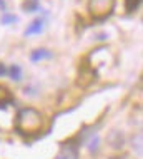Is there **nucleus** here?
<instances>
[{"mask_svg":"<svg viewBox=\"0 0 143 159\" xmlns=\"http://www.w3.org/2000/svg\"><path fill=\"white\" fill-rule=\"evenodd\" d=\"M0 75H8V69L5 67V66H3V64H0Z\"/></svg>","mask_w":143,"mask_h":159,"instance_id":"obj_14","label":"nucleus"},{"mask_svg":"<svg viewBox=\"0 0 143 159\" xmlns=\"http://www.w3.org/2000/svg\"><path fill=\"white\" fill-rule=\"evenodd\" d=\"M108 143L113 146L115 149H120L123 146V134H122V132H118V131H113L110 134V137H108Z\"/></svg>","mask_w":143,"mask_h":159,"instance_id":"obj_6","label":"nucleus"},{"mask_svg":"<svg viewBox=\"0 0 143 159\" xmlns=\"http://www.w3.org/2000/svg\"><path fill=\"white\" fill-rule=\"evenodd\" d=\"M8 75H10L14 80H20L22 79V69H20V66H12L10 70H8Z\"/></svg>","mask_w":143,"mask_h":159,"instance_id":"obj_8","label":"nucleus"},{"mask_svg":"<svg viewBox=\"0 0 143 159\" xmlns=\"http://www.w3.org/2000/svg\"><path fill=\"white\" fill-rule=\"evenodd\" d=\"M138 5H140V0H127V12L128 14H132V12H135Z\"/></svg>","mask_w":143,"mask_h":159,"instance_id":"obj_10","label":"nucleus"},{"mask_svg":"<svg viewBox=\"0 0 143 159\" xmlns=\"http://www.w3.org/2000/svg\"><path fill=\"white\" fill-rule=\"evenodd\" d=\"M22 8H23V12H33V10H37L38 8V2L37 0H27V2L23 3V5H22Z\"/></svg>","mask_w":143,"mask_h":159,"instance_id":"obj_9","label":"nucleus"},{"mask_svg":"<svg viewBox=\"0 0 143 159\" xmlns=\"http://www.w3.org/2000/svg\"><path fill=\"white\" fill-rule=\"evenodd\" d=\"M98 144H100V137H98V136H95L93 139L90 141V144H88L90 151H97V149H98Z\"/></svg>","mask_w":143,"mask_h":159,"instance_id":"obj_11","label":"nucleus"},{"mask_svg":"<svg viewBox=\"0 0 143 159\" xmlns=\"http://www.w3.org/2000/svg\"><path fill=\"white\" fill-rule=\"evenodd\" d=\"M43 126V119L42 116L37 112L35 109H22L19 116H17V122L15 127L17 131L22 132L23 136H30V134H37Z\"/></svg>","mask_w":143,"mask_h":159,"instance_id":"obj_1","label":"nucleus"},{"mask_svg":"<svg viewBox=\"0 0 143 159\" xmlns=\"http://www.w3.org/2000/svg\"><path fill=\"white\" fill-rule=\"evenodd\" d=\"M12 22H17V17H15V15L5 14V15L2 17V24H12Z\"/></svg>","mask_w":143,"mask_h":159,"instance_id":"obj_13","label":"nucleus"},{"mask_svg":"<svg viewBox=\"0 0 143 159\" xmlns=\"http://www.w3.org/2000/svg\"><path fill=\"white\" fill-rule=\"evenodd\" d=\"M0 10H7V3L3 0H0Z\"/></svg>","mask_w":143,"mask_h":159,"instance_id":"obj_15","label":"nucleus"},{"mask_svg":"<svg viewBox=\"0 0 143 159\" xmlns=\"http://www.w3.org/2000/svg\"><path fill=\"white\" fill-rule=\"evenodd\" d=\"M115 0H90L88 10L95 19H105L111 14Z\"/></svg>","mask_w":143,"mask_h":159,"instance_id":"obj_2","label":"nucleus"},{"mask_svg":"<svg viewBox=\"0 0 143 159\" xmlns=\"http://www.w3.org/2000/svg\"><path fill=\"white\" fill-rule=\"evenodd\" d=\"M137 146V152L141 154V136L138 134L137 137H133V148Z\"/></svg>","mask_w":143,"mask_h":159,"instance_id":"obj_12","label":"nucleus"},{"mask_svg":"<svg viewBox=\"0 0 143 159\" xmlns=\"http://www.w3.org/2000/svg\"><path fill=\"white\" fill-rule=\"evenodd\" d=\"M52 57H53V54H52L48 49H37L32 52V55H30L32 62H38V61H43V59H52Z\"/></svg>","mask_w":143,"mask_h":159,"instance_id":"obj_5","label":"nucleus"},{"mask_svg":"<svg viewBox=\"0 0 143 159\" xmlns=\"http://www.w3.org/2000/svg\"><path fill=\"white\" fill-rule=\"evenodd\" d=\"M12 102V94L7 91L5 87L0 85V107H5Z\"/></svg>","mask_w":143,"mask_h":159,"instance_id":"obj_7","label":"nucleus"},{"mask_svg":"<svg viewBox=\"0 0 143 159\" xmlns=\"http://www.w3.org/2000/svg\"><path fill=\"white\" fill-rule=\"evenodd\" d=\"M43 25H45V20L43 19H35L32 24L28 25V29L25 30V35H35V34H40L43 30Z\"/></svg>","mask_w":143,"mask_h":159,"instance_id":"obj_3","label":"nucleus"},{"mask_svg":"<svg viewBox=\"0 0 143 159\" xmlns=\"http://www.w3.org/2000/svg\"><path fill=\"white\" fill-rule=\"evenodd\" d=\"M77 157H78L77 148H73L72 144H65L58 154V159H77Z\"/></svg>","mask_w":143,"mask_h":159,"instance_id":"obj_4","label":"nucleus"}]
</instances>
